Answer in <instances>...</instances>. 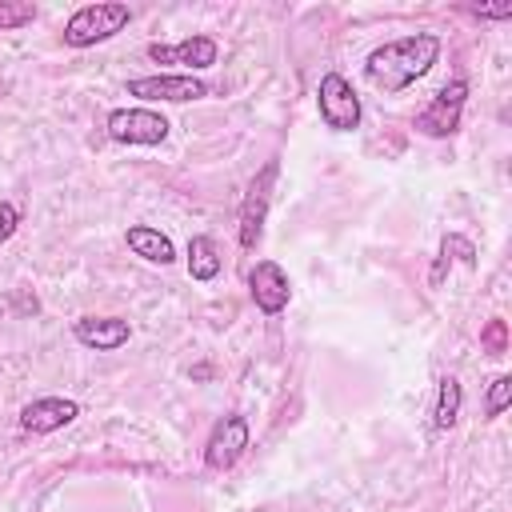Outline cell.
I'll return each mask as SVG.
<instances>
[{"instance_id":"6da1fadb","label":"cell","mask_w":512,"mask_h":512,"mask_svg":"<svg viewBox=\"0 0 512 512\" xmlns=\"http://www.w3.org/2000/svg\"><path fill=\"white\" fill-rule=\"evenodd\" d=\"M436 56H440V36L436 32H412V36H400V40L372 48L364 60V76L380 92H404L408 84H416L436 64Z\"/></svg>"},{"instance_id":"7a4b0ae2","label":"cell","mask_w":512,"mask_h":512,"mask_svg":"<svg viewBox=\"0 0 512 512\" xmlns=\"http://www.w3.org/2000/svg\"><path fill=\"white\" fill-rule=\"evenodd\" d=\"M132 20V8L120 0H96V4H80L68 24H64V44L68 48H92L100 40H112L116 32H124Z\"/></svg>"},{"instance_id":"3957f363","label":"cell","mask_w":512,"mask_h":512,"mask_svg":"<svg viewBox=\"0 0 512 512\" xmlns=\"http://www.w3.org/2000/svg\"><path fill=\"white\" fill-rule=\"evenodd\" d=\"M316 108H320V120H324L332 132H352V128L360 124V96H356V88H352L340 72H324V76H320Z\"/></svg>"},{"instance_id":"277c9868","label":"cell","mask_w":512,"mask_h":512,"mask_svg":"<svg viewBox=\"0 0 512 512\" xmlns=\"http://www.w3.org/2000/svg\"><path fill=\"white\" fill-rule=\"evenodd\" d=\"M104 128L116 144H160V140H168L172 124L152 108H116V112H108Z\"/></svg>"},{"instance_id":"5b68a950","label":"cell","mask_w":512,"mask_h":512,"mask_svg":"<svg viewBox=\"0 0 512 512\" xmlns=\"http://www.w3.org/2000/svg\"><path fill=\"white\" fill-rule=\"evenodd\" d=\"M244 448H248V420L236 416V412H228V416H220L212 424V432L204 440V464L212 472H228L244 456Z\"/></svg>"},{"instance_id":"8992f818","label":"cell","mask_w":512,"mask_h":512,"mask_svg":"<svg viewBox=\"0 0 512 512\" xmlns=\"http://www.w3.org/2000/svg\"><path fill=\"white\" fill-rule=\"evenodd\" d=\"M128 96L184 104V100H204V96H208V84H204V80H196L192 72H160V76L128 80Z\"/></svg>"},{"instance_id":"52a82bcc","label":"cell","mask_w":512,"mask_h":512,"mask_svg":"<svg viewBox=\"0 0 512 512\" xmlns=\"http://www.w3.org/2000/svg\"><path fill=\"white\" fill-rule=\"evenodd\" d=\"M248 296L252 304L264 312V316H280L292 300V284H288V272L276 264V260H256L252 272H248Z\"/></svg>"},{"instance_id":"ba28073f","label":"cell","mask_w":512,"mask_h":512,"mask_svg":"<svg viewBox=\"0 0 512 512\" xmlns=\"http://www.w3.org/2000/svg\"><path fill=\"white\" fill-rule=\"evenodd\" d=\"M464 96H468V84L464 80H452V84H444L436 96H432V104L416 116V128L424 132V136H452L456 128H460V108H464Z\"/></svg>"},{"instance_id":"9c48e42d","label":"cell","mask_w":512,"mask_h":512,"mask_svg":"<svg viewBox=\"0 0 512 512\" xmlns=\"http://www.w3.org/2000/svg\"><path fill=\"white\" fill-rule=\"evenodd\" d=\"M272 180H276V160H268L264 172L248 184V196H244V208H240V248L244 252H252L260 244L264 212H268V196H272Z\"/></svg>"},{"instance_id":"30bf717a","label":"cell","mask_w":512,"mask_h":512,"mask_svg":"<svg viewBox=\"0 0 512 512\" xmlns=\"http://www.w3.org/2000/svg\"><path fill=\"white\" fill-rule=\"evenodd\" d=\"M148 60L176 68H212L220 60V44L212 36H184L176 44H148Z\"/></svg>"},{"instance_id":"8fae6325","label":"cell","mask_w":512,"mask_h":512,"mask_svg":"<svg viewBox=\"0 0 512 512\" xmlns=\"http://www.w3.org/2000/svg\"><path fill=\"white\" fill-rule=\"evenodd\" d=\"M76 416H80L76 400H68V396H40V400L20 408V428L32 432V436H48V432L72 424Z\"/></svg>"},{"instance_id":"7c38bea8","label":"cell","mask_w":512,"mask_h":512,"mask_svg":"<svg viewBox=\"0 0 512 512\" xmlns=\"http://www.w3.org/2000/svg\"><path fill=\"white\" fill-rule=\"evenodd\" d=\"M72 332H76V340H80L84 348H96V352H116V348H124L128 336H132L128 320H120V316H80V320L72 324Z\"/></svg>"},{"instance_id":"4fadbf2b","label":"cell","mask_w":512,"mask_h":512,"mask_svg":"<svg viewBox=\"0 0 512 512\" xmlns=\"http://www.w3.org/2000/svg\"><path fill=\"white\" fill-rule=\"evenodd\" d=\"M124 240H128V248H132L136 256H144V260H152V264H172V260H176L172 240H168L160 228H152V224H132V228L124 232Z\"/></svg>"},{"instance_id":"5bb4252c","label":"cell","mask_w":512,"mask_h":512,"mask_svg":"<svg viewBox=\"0 0 512 512\" xmlns=\"http://www.w3.org/2000/svg\"><path fill=\"white\" fill-rule=\"evenodd\" d=\"M188 276L192 280H216L220 276V248L212 236H192L188 240Z\"/></svg>"},{"instance_id":"9a60e30c","label":"cell","mask_w":512,"mask_h":512,"mask_svg":"<svg viewBox=\"0 0 512 512\" xmlns=\"http://www.w3.org/2000/svg\"><path fill=\"white\" fill-rule=\"evenodd\" d=\"M460 400H464L460 380H456V376H440V384H436V408H432V428H436V432H448V428L456 424Z\"/></svg>"},{"instance_id":"2e32d148","label":"cell","mask_w":512,"mask_h":512,"mask_svg":"<svg viewBox=\"0 0 512 512\" xmlns=\"http://www.w3.org/2000/svg\"><path fill=\"white\" fill-rule=\"evenodd\" d=\"M32 20H36V4H28V0H0V32L24 28Z\"/></svg>"},{"instance_id":"e0dca14e","label":"cell","mask_w":512,"mask_h":512,"mask_svg":"<svg viewBox=\"0 0 512 512\" xmlns=\"http://www.w3.org/2000/svg\"><path fill=\"white\" fill-rule=\"evenodd\" d=\"M508 404H512V376H496V380L488 384V396H484V416L496 420Z\"/></svg>"},{"instance_id":"ac0fdd59","label":"cell","mask_w":512,"mask_h":512,"mask_svg":"<svg viewBox=\"0 0 512 512\" xmlns=\"http://www.w3.org/2000/svg\"><path fill=\"white\" fill-rule=\"evenodd\" d=\"M440 256H444L448 264H452V256H456V260H464V264L472 268V264H476V244H472L468 236H460V232H448V236L440 240Z\"/></svg>"},{"instance_id":"d6986e66","label":"cell","mask_w":512,"mask_h":512,"mask_svg":"<svg viewBox=\"0 0 512 512\" xmlns=\"http://www.w3.org/2000/svg\"><path fill=\"white\" fill-rule=\"evenodd\" d=\"M480 348H484L488 356H504V348H508V324H504V320H488V324L480 328Z\"/></svg>"},{"instance_id":"ffe728a7","label":"cell","mask_w":512,"mask_h":512,"mask_svg":"<svg viewBox=\"0 0 512 512\" xmlns=\"http://www.w3.org/2000/svg\"><path fill=\"white\" fill-rule=\"evenodd\" d=\"M468 12L480 16V20H508L512 16V4H472Z\"/></svg>"},{"instance_id":"44dd1931","label":"cell","mask_w":512,"mask_h":512,"mask_svg":"<svg viewBox=\"0 0 512 512\" xmlns=\"http://www.w3.org/2000/svg\"><path fill=\"white\" fill-rule=\"evenodd\" d=\"M16 224H20V212H16V204H0V240H8L12 232H16Z\"/></svg>"}]
</instances>
